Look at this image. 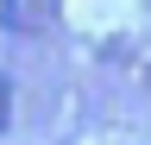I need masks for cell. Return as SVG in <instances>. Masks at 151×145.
<instances>
[{
	"label": "cell",
	"mask_w": 151,
	"mask_h": 145,
	"mask_svg": "<svg viewBox=\"0 0 151 145\" xmlns=\"http://www.w3.org/2000/svg\"><path fill=\"white\" fill-rule=\"evenodd\" d=\"M57 13H63V0H0V32L38 38V32L57 25Z\"/></svg>",
	"instance_id": "1"
},
{
	"label": "cell",
	"mask_w": 151,
	"mask_h": 145,
	"mask_svg": "<svg viewBox=\"0 0 151 145\" xmlns=\"http://www.w3.org/2000/svg\"><path fill=\"white\" fill-rule=\"evenodd\" d=\"M6 120H13V76L0 69V133H6Z\"/></svg>",
	"instance_id": "2"
}]
</instances>
